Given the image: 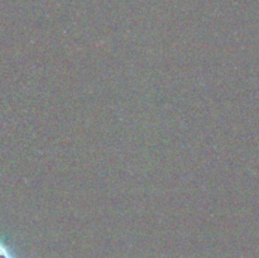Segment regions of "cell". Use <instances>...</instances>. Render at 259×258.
Masks as SVG:
<instances>
[{"instance_id": "6da1fadb", "label": "cell", "mask_w": 259, "mask_h": 258, "mask_svg": "<svg viewBox=\"0 0 259 258\" xmlns=\"http://www.w3.org/2000/svg\"><path fill=\"white\" fill-rule=\"evenodd\" d=\"M0 258H14L12 250L3 242H0Z\"/></svg>"}]
</instances>
